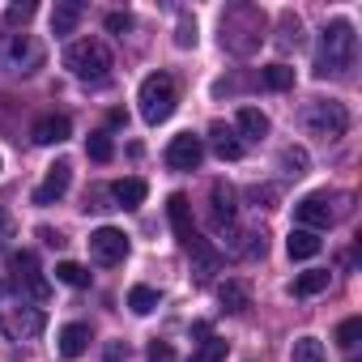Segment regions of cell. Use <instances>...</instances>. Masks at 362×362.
Listing matches in <instances>:
<instances>
[{
  "label": "cell",
  "mask_w": 362,
  "mask_h": 362,
  "mask_svg": "<svg viewBox=\"0 0 362 362\" xmlns=\"http://www.w3.org/2000/svg\"><path fill=\"white\" fill-rule=\"evenodd\" d=\"M354 56H358V35L349 22H328L324 35H320V56H315V73L320 77H341L354 69Z\"/></svg>",
  "instance_id": "1"
},
{
  "label": "cell",
  "mask_w": 362,
  "mask_h": 362,
  "mask_svg": "<svg viewBox=\"0 0 362 362\" xmlns=\"http://www.w3.org/2000/svg\"><path fill=\"white\" fill-rule=\"evenodd\" d=\"M264 39V13L256 5H235L222 13V47H230L235 56H252Z\"/></svg>",
  "instance_id": "2"
},
{
  "label": "cell",
  "mask_w": 362,
  "mask_h": 362,
  "mask_svg": "<svg viewBox=\"0 0 362 362\" xmlns=\"http://www.w3.org/2000/svg\"><path fill=\"white\" fill-rule=\"evenodd\" d=\"M136 103H141V119H145V124H166V119L175 115V103H179L175 77H170V73H149V77L141 81Z\"/></svg>",
  "instance_id": "3"
},
{
  "label": "cell",
  "mask_w": 362,
  "mask_h": 362,
  "mask_svg": "<svg viewBox=\"0 0 362 362\" xmlns=\"http://www.w3.org/2000/svg\"><path fill=\"white\" fill-rule=\"evenodd\" d=\"M64 69L73 77H81V81H103L115 64H111V52H107L103 39H77L64 52Z\"/></svg>",
  "instance_id": "4"
},
{
  "label": "cell",
  "mask_w": 362,
  "mask_h": 362,
  "mask_svg": "<svg viewBox=\"0 0 362 362\" xmlns=\"http://www.w3.org/2000/svg\"><path fill=\"white\" fill-rule=\"evenodd\" d=\"M303 124H307L311 136L341 141L345 128H349V111H345V103H337V98H311V103L303 107Z\"/></svg>",
  "instance_id": "5"
},
{
  "label": "cell",
  "mask_w": 362,
  "mask_h": 362,
  "mask_svg": "<svg viewBox=\"0 0 362 362\" xmlns=\"http://www.w3.org/2000/svg\"><path fill=\"white\" fill-rule=\"evenodd\" d=\"M43 64V43L35 35H5L0 39V69L5 73H35Z\"/></svg>",
  "instance_id": "6"
},
{
  "label": "cell",
  "mask_w": 362,
  "mask_h": 362,
  "mask_svg": "<svg viewBox=\"0 0 362 362\" xmlns=\"http://www.w3.org/2000/svg\"><path fill=\"white\" fill-rule=\"evenodd\" d=\"M90 256L98 264H124L128 260V235L115 230V226H98L90 235Z\"/></svg>",
  "instance_id": "7"
},
{
  "label": "cell",
  "mask_w": 362,
  "mask_h": 362,
  "mask_svg": "<svg viewBox=\"0 0 362 362\" xmlns=\"http://www.w3.org/2000/svg\"><path fill=\"white\" fill-rule=\"evenodd\" d=\"M13 281H18V290H26V294L39 298V303L52 298V286H47V277L39 273L35 252H18V256H13Z\"/></svg>",
  "instance_id": "8"
},
{
  "label": "cell",
  "mask_w": 362,
  "mask_h": 362,
  "mask_svg": "<svg viewBox=\"0 0 362 362\" xmlns=\"http://www.w3.org/2000/svg\"><path fill=\"white\" fill-rule=\"evenodd\" d=\"M205 158V141L192 136V132H179L170 145H166V166L170 170H197Z\"/></svg>",
  "instance_id": "9"
},
{
  "label": "cell",
  "mask_w": 362,
  "mask_h": 362,
  "mask_svg": "<svg viewBox=\"0 0 362 362\" xmlns=\"http://www.w3.org/2000/svg\"><path fill=\"white\" fill-rule=\"evenodd\" d=\"M209 214H214V226L218 230H235L239 209H235V188L226 184V179H218V184L209 188Z\"/></svg>",
  "instance_id": "10"
},
{
  "label": "cell",
  "mask_w": 362,
  "mask_h": 362,
  "mask_svg": "<svg viewBox=\"0 0 362 362\" xmlns=\"http://www.w3.org/2000/svg\"><path fill=\"white\" fill-rule=\"evenodd\" d=\"M69 188H73V166H69V162H56V166H47V179L35 188V205L47 209V205H56Z\"/></svg>",
  "instance_id": "11"
},
{
  "label": "cell",
  "mask_w": 362,
  "mask_h": 362,
  "mask_svg": "<svg viewBox=\"0 0 362 362\" xmlns=\"http://www.w3.org/2000/svg\"><path fill=\"white\" fill-rule=\"evenodd\" d=\"M294 218L303 222V230H328L332 226V209H328V197L324 192H311L294 205Z\"/></svg>",
  "instance_id": "12"
},
{
  "label": "cell",
  "mask_w": 362,
  "mask_h": 362,
  "mask_svg": "<svg viewBox=\"0 0 362 362\" xmlns=\"http://www.w3.org/2000/svg\"><path fill=\"white\" fill-rule=\"evenodd\" d=\"M166 218H170V226H175L179 243H192L197 226H192V205H188V197H184V192H170V201H166Z\"/></svg>",
  "instance_id": "13"
},
{
  "label": "cell",
  "mask_w": 362,
  "mask_h": 362,
  "mask_svg": "<svg viewBox=\"0 0 362 362\" xmlns=\"http://www.w3.org/2000/svg\"><path fill=\"white\" fill-rule=\"evenodd\" d=\"M209 145H214V153L222 158V162H239L243 158V141H239V132L230 128V124H209Z\"/></svg>",
  "instance_id": "14"
},
{
  "label": "cell",
  "mask_w": 362,
  "mask_h": 362,
  "mask_svg": "<svg viewBox=\"0 0 362 362\" xmlns=\"http://www.w3.org/2000/svg\"><path fill=\"white\" fill-rule=\"evenodd\" d=\"M30 136H35V145H60L73 136V124H69V115H43L30 128Z\"/></svg>",
  "instance_id": "15"
},
{
  "label": "cell",
  "mask_w": 362,
  "mask_h": 362,
  "mask_svg": "<svg viewBox=\"0 0 362 362\" xmlns=\"http://www.w3.org/2000/svg\"><path fill=\"white\" fill-rule=\"evenodd\" d=\"M286 252H290V260H315L320 252H324V239L315 235V230H290V239H286Z\"/></svg>",
  "instance_id": "16"
},
{
  "label": "cell",
  "mask_w": 362,
  "mask_h": 362,
  "mask_svg": "<svg viewBox=\"0 0 362 362\" xmlns=\"http://www.w3.org/2000/svg\"><path fill=\"white\" fill-rule=\"evenodd\" d=\"M145 192H149L145 179H119V184L111 188V197H115L119 209H141L145 205Z\"/></svg>",
  "instance_id": "17"
},
{
  "label": "cell",
  "mask_w": 362,
  "mask_h": 362,
  "mask_svg": "<svg viewBox=\"0 0 362 362\" xmlns=\"http://www.w3.org/2000/svg\"><path fill=\"white\" fill-rule=\"evenodd\" d=\"M56 341H60V354H64V358H81V354L90 349V328H86V324H64Z\"/></svg>",
  "instance_id": "18"
},
{
  "label": "cell",
  "mask_w": 362,
  "mask_h": 362,
  "mask_svg": "<svg viewBox=\"0 0 362 362\" xmlns=\"http://www.w3.org/2000/svg\"><path fill=\"white\" fill-rule=\"evenodd\" d=\"M81 13H86L81 0H64V5H56V13H52V35H73L77 22H81Z\"/></svg>",
  "instance_id": "19"
},
{
  "label": "cell",
  "mask_w": 362,
  "mask_h": 362,
  "mask_svg": "<svg viewBox=\"0 0 362 362\" xmlns=\"http://www.w3.org/2000/svg\"><path fill=\"white\" fill-rule=\"evenodd\" d=\"M328 269H311V273H298L294 281H290V294L294 298H311V294H320V290H328Z\"/></svg>",
  "instance_id": "20"
},
{
  "label": "cell",
  "mask_w": 362,
  "mask_h": 362,
  "mask_svg": "<svg viewBox=\"0 0 362 362\" xmlns=\"http://www.w3.org/2000/svg\"><path fill=\"white\" fill-rule=\"evenodd\" d=\"M218 298H222V307H226L230 315H243V311L252 307V290H247L243 281H222Z\"/></svg>",
  "instance_id": "21"
},
{
  "label": "cell",
  "mask_w": 362,
  "mask_h": 362,
  "mask_svg": "<svg viewBox=\"0 0 362 362\" xmlns=\"http://www.w3.org/2000/svg\"><path fill=\"white\" fill-rule=\"evenodd\" d=\"M188 247V256L197 260V273H218V264H222V256L209 247V239H201V235H192V243H184Z\"/></svg>",
  "instance_id": "22"
},
{
  "label": "cell",
  "mask_w": 362,
  "mask_h": 362,
  "mask_svg": "<svg viewBox=\"0 0 362 362\" xmlns=\"http://www.w3.org/2000/svg\"><path fill=\"white\" fill-rule=\"evenodd\" d=\"M239 132H243L247 141L269 136V115H264V111H256V107H239Z\"/></svg>",
  "instance_id": "23"
},
{
  "label": "cell",
  "mask_w": 362,
  "mask_h": 362,
  "mask_svg": "<svg viewBox=\"0 0 362 362\" xmlns=\"http://www.w3.org/2000/svg\"><path fill=\"white\" fill-rule=\"evenodd\" d=\"M290 362H324V341L320 337H298L290 349Z\"/></svg>",
  "instance_id": "24"
},
{
  "label": "cell",
  "mask_w": 362,
  "mask_h": 362,
  "mask_svg": "<svg viewBox=\"0 0 362 362\" xmlns=\"http://www.w3.org/2000/svg\"><path fill=\"white\" fill-rule=\"evenodd\" d=\"M260 81H264L269 90H277V94H281V90H290V86H294V69H290V64H269V69H260Z\"/></svg>",
  "instance_id": "25"
},
{
  "label": "cell",
  "mask_w": 362,
  "mask_h": 362,
  "mask_svg": "<svg viewBox=\"0 0 362 362\" xmlns=\"http://www.w3.org/2000/svg\"><path fill=\"white\" fill-rule=\"evenodd\" d=\"M56 281H64V286H73V290H86V286H90V269H81V264H73V260H60V264H56Z\"/></svg>",
  "instance_id": "26"
},
{
  "label": "cell",
  "mask_w": 362,
  "mask_h": 362,
  "mask_svg": "<svg viewBox=\"0 0 362 362\" xmlns=\"http://www.w3.org/2000/svg\"><path fill=\"white\" fill-rule=\"evenodd\" d=\"M188 362H226V341L222 337H205L201 349H192Z\"/></svg>",
  "instance_id": "27"
},
{
  "label": "cell",
  "mask_w": 362,
  "mask_h": 362,
  "mask_svg": "<svg viewBox=\"0 0 362 362\" xmlns=\"http://www.w3.org/2000/svg\"><path fill=\"white\" fill-rule=\"evenodd\" d=\"M303 43V22H298V13H281V39H277V47H298Z\"/></svg>",
  "instance_id": "28"
},
{
  "label": "cell",
  "mask_w": 362,
  "mask_h": 362,
  "mask_svg": "<svg viewBox=\"0 0 362 362\" xmlns=\"http://www.w3.org/2000/svg\"><path fill=\"white\" fill-rule=\"evenodd\" d=\"M128 307H132L136 315H149V311L158 307V290H149V286H132V290H128Z\"/></svg>",
  "instance_id": "29"
},
{
  "label": "cell",
  "mask_w": 362,
  "mask_h": 362,
  "mask_svg": "<svg viewBox=\"0 0 362 362\" xmlns=\"http://www.w3.org/2000/svg\"><path fill=\"white\" fill-rule=\"evenodd\" d=\"M358 337H362V320H358V315H349V320L337 324V345H341V349H354Z\"/></svg>",
  "instance_id": "30"
},
{
  "label": "cell",
  "mask_w": 362,
  "mask_h": 362,
  "mask_svg": "<svg viewBox=\"0 0 362 362\" xmlns=\"http://www.w3.org/2000/svg\"><path fill=\"white\" fill-rule=\"evenodd\" d=\"M9 328H13V332H22V337H35V332L43 328V311H22V315H13V320H9Z\"/></svg>",
  "instance_id": "31"
},
{
  "label": "cell",
  "mask_w": 362,
  "mask_h": 362,
  "mask_svg": "<svg viewBox=\"0 0 362 362\" xmlns=\"http://www.w3.org/2000/svg\"><path fill=\"white\" fill-rule=\"evenodd\" d=\"M86 149H90V158H94V162H111V153H115V149H111V136H107V132H94Z\"/></svg>",
  "instance_id": "32"
},
{
  "label": "cell",
  "mask_w": 362,
  "mask_h": 362,
  "mask_svg": "<svg viewBox=\"0 0 362 362\" xmlns=\"http://www.w3.org/2000/svg\"><path fill=\"white\" fill-rule=\"evenodd\" d=\"M281 166H286L290 175H303V170H307V149H294V145L281 149Z\"/></svg>",
  "instance_id": "33"
},
{
  "label": "cell",
  "mask_w": 362,
  "mask_h": 362,
  "mask_svg": "<svg viewBox=\"0 0 362 362\" xmlns=\"http://www.w3.org/2000/svg\"><path fill=\"white\" fill-rule=\"evenodd\" d=\"M35 18V5L26 0V5H9L5 9V26H22V22H30Z\"/></svg>",
  "instance_id": "34"
},
{
  "label": "cell",
  "mask_w": 362,
  "mask_h": 362,
  "mask_svg": "<svg viewBox=\"0 0 362 362\" xmlns=\"http://www.w3.org/2000/svg\"><path fill=\"white\" fill-rule=\"evenodd\" d=\"M175 43H179V47H192V43H197V22H188V18L179 22V35H175Z\"/></svg>",
  "instance_id": "35"
},
{
  "label": "cell",
  "mask_w": 362,
  "mask_h": 362,
  "mask_svg": "<svg viewBox=\"0 0 362 362\" xmlns=\"http://www.w3.org/2000/svg\"><path fill=\"white\" fill-rule=\"evenodd\" d=\"M107 30L111 35H128L132 30V18L128 13H107Z\"/></svg>",
  "instance_id": "36"
},
{
  "label": "cell",
  "mask_w": 362,
  "mask_h": 362,
  "mask_svg": "<svg viewBox=\"0 0 362 362\" xmlns=\"http://www.w3.org/2000/svg\"><path fill=\"white\" fill-rule=\"evenodd\" d=\"M149 362H175V349H170L166 341H153V345H149Z\"/></svg>",
  "instance_id": "37"
},
{
  "label": "cell",
  "mask_w": 362,
  "mask_h": 362,
  "mask_svg": "<svg viewBox=\"0 0 362 362\" xmlns=\"http://www.w3.org/2000/svg\"><path fill=\"white\" fill-rule=\"evenodd\" d=\"M252 201H256L260 209H273V201H277V192H273V188H252Z\"/></svg>",
  "instance_id": "38"
},
{
  "label": "cell",
  "mask_w": 362,
  "mask_h": 362,
  "mask_svg": "<svg viewBox=\"0 0 362 362\" xmlns=\"http://www.w3.org/2000/svg\"><path fill=\"white\" fill-rule=\"evenodd\" d=\"M264 252H269L264 235H252V247H247V256H252V260H264Z\"/></svg>",
  "instance_id": "39"
},
{
  "label": "cell",
  "mask_w": 362,
  "mask_h": 362,
  "mask_svg": "<svg viewBox=\"0 0 362 362\" xmlns=\"http://www.w3.org/2000/svg\"><path fill=\"white\" fill-rule=\"evenodd\" d=\"M124 354H128V349H124V345H119V341H115V345H111V349H107V362H124Z\"/></svg>",
  "instance_id": "40"
},
{
  "label": "cell",
  "mask_w": 362,
  "mask_h": 362,
  "mask_svg": "<svg viewBox=\"0 0 362 362\" xmlns=\"http://www.w3.org/2000/svg\"><path fill=\"white\" fill-rule=\"evenodd\" d=\"M39 235H43V243H52V247H60V243H64V239H60L56 230H39Z\"/></svg>",
  "instance_id": "41"
},
{
  "label": "cell",
  "mask_w": 362,
  "mask_h": 362,
  "mask_svg": "<svg viewBox=\"0 0 362 362\" xmlns=\"http://www.w3.org/2000/svg\"><path fill=\"white\" fill-rule=\"evenodd\" d=\"M5 230H9V218H5V214H0V235H5Z\"/></svg>",
  "instance_id": "42"
}]
</instances>
